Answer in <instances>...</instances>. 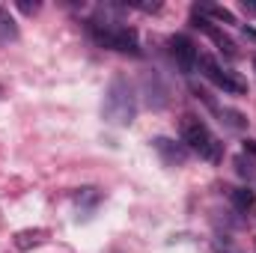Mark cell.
<instances>
[{"label": "cell", "instance_id": "obj_15", "mask_svg": "<svg viewBox=\"0 0 256 253\" xmlns=\"http://www.w3.org/2000/svg\"><path fill=\"white\" fill-rule=\"evenodd\" d=\"M242 6H244V9H248V12H254V15H256V0H244V3H242Z\"/></svg>", "mask_w": 256, "mask_h": 253}, {"label": "cell", "instance_id": "obj_2", "mask_svg": "<svg viewBox=\"0 0 256 253\" xmlns=\"http://www.w3.org/2000/svg\"><path fill=\"white\" fill-rule=\"evenodd\" d=\"M182 143L200 152V158L206 161H220L224 158V143H218V137L208 131V126L200 116H182Z\"/></svg>", "mask_w": 256, "mask_h": 253}, {"label": "cell", "instance_id": "obj_10", "mask_svg": "<svg viewBox=\"0 0 256 253\" xmlns=\"http://www.w3.org/2000/svg\"><path fill=\"white\" fill-rule=\"evenodd\" d=\"M194 12H200V15H208V18H214V21H224V24H236V15H232L230 9H224V6H194Z\"/></svg>", "mask_w": 256, "mask_h": 253}, {"label": "cell", "instance_id": "obj_12", "mask_svg": "<svg viewBox=\"0 0 256 253\" xmlns=\"http://www.w3.org/2000/svg\"><path fill=\"white\" fill-rule=\"evenodd\" d=\"M236 167H238V176H244V179H250V176H254V167H250V164H244V158H238V161H236Z\"/></svg>", "mask_w": 256, "mask_h": 253}, {"label": "cell", "instance_id": "obj_3", "mask_svg": "<svg viewBox=\"0 0 256 253\" xmlns=\"http://www.w3.org/2000/svg\"><path fill=\"white\" fill-rule=\"evenodd\" d=\"M90 33H92V39H96L102 48H114V51H120V54H134V57L143 54V51H140V39H137V33H134L131 27L92 21V24H90Z\"/></svg>", "mask_w": 256, "mask_h": 253}, {"label": "cell", "instance_id": "obj_6", "mask_svg": "<svg viewBox=\"0 0 256 253\" xmlns=\"http://www.w3.org/2000/svg\"><path fill=\"white\" fill-rule=\"evenodd\" d=\"M194 21H196L194 27H200V30H202V33H206V36H208V39H212V42H214V45H218L224 54H226V57H232V60L238 57V48H236V42H232V39H230V36H226L220 27H214L212 21H206L200 12H194Z\"/></svg>", "mask_w": 256, "mask_h": 253}, {"label": "cell", "instance_id": "obj_9", "mask_svg": "<svg viewBox=\"0 0 256 253\" xmlns=\"http://www.w3.org/2000/svg\"><path fill=\"white\" fill-rule=\"evenodd\" d=\"M42 238H45V230H24V232L15 236V248L18 250H30L36 244H42Z\"/></svg>", "mask_w": 256, "mask_h": 253}, {"label": "cell", "instance_id": "obj_4", "mask_svg": "<svg viewBox=\"0 0 256 253\" xmlns=\"http://www.w3.org/2000/svg\"><path fill=\"white\" fill-rule=\"evenodd\" d=\"M196 63L202 68V74L218 86V90H224V92H232V96H242V92H248V84L242 80V78H236L232 72H226V68H220L218 60L212 57V54H200L196 57Z\"/></svg>", "mask_w": 256, "mask_h": 253}, {"label": "cell", "instance_id": "obj_5", "mask_svg": "<svg viewBox=\"0 0 256 253\" xmlns=\"http://www.w3.org/2000/svg\"><path fill=\"white\" fill-rule=\"evenodd\" d=\"M170 54H173V60L179 63L182 72H194L196 68V57L200 54H196V45H194L185 33H179V36L170 39Z\"/></svg>", "mask_w": 256, "mask_h": 253}, {"label": "cell", "instance_id": "obj_7", "mask_svg": "<svg viewBox=\"0 0 256 253\" xmlns=\"http://www.w3.org/2000/svg\"><path fill=\"white\" fill-rule=\"evenodd\" d=\"M152 146H155V152L170 164V167H182L185 161H188V146L185 143H176V140H170V137H155L152 140Z\"/></svg>", "mask_w": 256, "mask_h": 253}, {"label": "cell", "instance_id": "obj_16", "mask_svg": "<svg viewBox=\"0 0 256 253\" xmlns=\"http://www.w3.org/2000/svg\"><path fill=\"white\" fill-rule=\"evenodd\" d=\"M254 66H256V57H254Z\"/></svg>", "mask_w": 256, "mask_h": 253}, {"label": "cell", "instance_id": "obj_14", "mask_svg": "<svg viewBox=\"0 0 256 253\" xmlns=\"http://www.w3.org/2000/svg\"><path fill=\"white\" fill-rule=\"evenodd\" d=\"M244 152H250V155H256V140H244Z\"/></svg>", "mask_w": 256, "mask_h": 253}, {"label": "cell", "instance_id": "obj_8", "mask_svg": "<svg viewBox=\"0 0 256 253\" xmlns=\"http://www.w3.org/2000/svg\"><path fill=\"white\" fill-rule=\"evenodd\" d=\"M230 200H232V206H236L238 212H248V208L256 206V194L250 188H232L230 190Z\"/></svg>", "mask_w": 256, "mask_h": 253}, {"label": "cell", "instance_id": "obj_1", "mask_svg": "<svg viewBox=\"0 0 256 253\" xmlns=\"http://www.w3.org/2000/svg\"><path fill=\"white\" fill-rule=\"evenodd\" d=\"M102 116L104 122L116 128H126L134 122L137 116V98H134V90L122 74H116L110 84H108V92H104V104H102Z\"/></svg>", "mask_w": 256, "mask_h": 253}, {"label": "cell", "instance_id": "obj_13", "mask_svg": "<svg viewBox=\"0 0 256 253\" xmlns=\"http://www.w3.org/2000/svg\"><path fill=\"white\" fill-rule=\"evenodd\" d=\"M242 33H244L250 42H256V30H254V27H242Z\"/></svg>", "mask_w": 256, "mask_h": 253}, {"label": "cell", "instance_id": "obj_11", "mask_svg": "<svg viewBox=\"0 0 256 253\" xmlns=\"http://www.w3.org/2000/svg\"><path fill=\"white\" fill-rule=\"evenodd\" d=\"M18 36V27H15V21H12V15L6 12V9H0V42H9V39H15Z\"/></svg>", "mask_w": 256, "mask_h": 253}]
</instances>
